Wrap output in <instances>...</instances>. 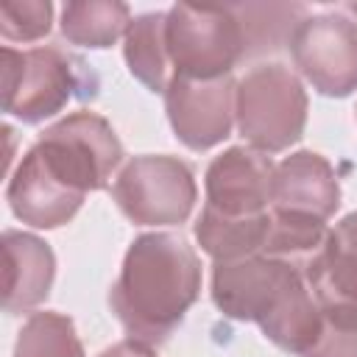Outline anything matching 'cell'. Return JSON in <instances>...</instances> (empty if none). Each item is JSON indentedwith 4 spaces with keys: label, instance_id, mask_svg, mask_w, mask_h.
Masks as SVG:
<instances>
[{
    "label": "cell",
    "instance_id": "2e32d148",
    "mask_svg": "<svg viewBox=\"0 0 357 357\" xmlns=\"http://www.w3.org/2000/svg\"><path fill=\"white\" fill-rule=\"evenodd\" d=\"M165 28H167V11H151V14L134 17L123 36V56H126L128 73L145 89L162 92V95L173 78Z\"/></svg>",
    "mask_w": 357,
    "mask_h": 357
},
{
    "label": "cell",
    "instance_id": "7c38bea8",
    "mask_svg": "<svg viewBox=\"0 0 357 357\" xmlns=\"http://www.w3.org/2000/svg\"><path fill=\"white\" fill-rule=\"evenodd\" d=\"M340 206V184L332 165L315 151H296L273 165L271 209L329 220Z\"/></svg>",
    "mask_w": 357,
    "mask_h": 357
},
{
    "label": "cell",
    "instance_id": "30bf717a",
    "mask_svg": "<svg viewBox=\"0 0 357 357\" xmlns=\"http://www.w3.org/2000/svg\"><path fill=\"white\" fill-rule=\"evenodd\" d=\"M304 279L326 321L357 324V212L326 231L321 248L304 262Z\"/></svg>",
    "mask_w": 357,
    "mask_h": 357
},
{
    "label": "cell",
    "instance_id": "5bb4252c",
    "mask_svg": "<svg viewBox=\"0 0 357 357\" xmlns=\"http://www.w3.org/2000/svg\"><path fill=\"white\" fill-rule=\"evenodd\" d=\"M86 195L67 190L59 184L36 159L31 151L20 159L17 170L8 178L6 201L17 220L33 226V229H59L75 218Z\"/></svg>",
    "mask_w": 357,
    "mask_h": 357
},
{
    "label": "cell",
    "instance_id": "ac0fdd59",
    "mask_svg": "<svg viewBox=\"0 0 357 357\" xmlns=\"http://www.w3.org/2000/svg\"><path fill=\"white\" fill-rule=\"evenodd\" d=\"M234 11L245 33V61L290 47L296 28L310 17L298 3H237Z\"/></svg>",
    "mask_w": 357,
    "mask_h": 357
},
{
    "label": "cell",
    "instance_id": "603a6c76",
    "mask_svg": "<svg viewBox=\"0 0 357 357\" xmlns=\"http://www.w3.org/2000/svg\"><path fill=\"white\" fill-rule=\"evenodd\" d=\"M349 14H354V17H357V3H349Z\"/></svg>",
    "mask_w": 357,
    "mask_h": 357
},
{
    "label": "cell",
    "instance_id": "52a82bcc",
    "mask_svg": "<svg viewBox=\"0 0 357 357\" xmlns=\"http://www.w3.org/2000/svg\"><path fill=\"white\" fill-rule=\"evenodd\" d=\"M112 198L137 226H178L190 218L198 198L195 173L178 156H134L114 176Z\"/></svg>",
    "mask_w": 357,
    "mask_h": 357
},
{
    "label": "cell",
    "instance_id": "3957f363",
    "mask_svg": "<svg viewBox=\"0 0 357 357\" xmlns=\"http://www.w3.org/2000/svg\"><path fill=\"white\" fill-rule=\"evenodd\" d=\"M98 73L61 47H3V112L36 126L59 114L70 100L98 95Z\"/></svg>",
    "mask_w": 357,
    "mask_h": 357
},
{
    "label": "cell",
    "instance_id": "9a60e30c",
    "mask_svg": "<svg viewBox=\"0 0 357 357\" xmlns=\"http://www.w3.org/2000/svg\"><path fill=\"white\" fill-rule=\"evenodd\" d=\"M268 231H271V209L251 218H226L204 206L195 220V240L201 251L209 254L215 262L262 254L268 243Z\"/></svg>",
    "mask_w": 357,
    "mask_h": 357
},
{
    "label": "cell",
    "instance_id": "ba28073f",
    "mask_svg": "<svg viewBox=\"0 0 357 357\" xmlns=\"http://www.w3.org/2000/svg\"><path fill=\"white\" fill-rule=\"evenodd\" d=\"M290 56L298 75L326 98H346L357 89V22L326 11L307 17L293 39Z\"/></svg>",
    "mask_w": 357,
    "mask_h": 357
},
{
    "label": "cell",
    "instance_id": "e0dca14e",
    "mask_svg": "<svg viewBox=\"0 0 357 357\" xmlns=\"http://www.w3.org/2000/svg\"><path fill=\"white\" fill-rule=\"evenodd\" d=\"M131 25V11L126 3L117 0H86V3H67L61 8V36L70 45L103 50L112 47L120 36H126Z\"/></svg>",
    "mask_w": 357,
    "mask_h": 357
},
{
    "label": "cell",
    "instance_id": "7402d4cb",
    "mask_svg": "<svg viewBox=\"0 0 357 357\" xmlns=\"http://www.w3.org/2000/svg\"><path fill=\"white\" fill-rule=\"evenodd\" d=\"M98 357H156L151 346H142L137 340H120L109 349H103Z\"/></svg>",
    "mask_w": 357,
    "mask_h": 357
},
{
    "label": "cell",
    "instance_id": "ffe728a7",
    "mask_svg": "<svg viewBox=\"0 0 357 357\" xmlns=\"http://www.w3.org/2000/svg\"><path fill=\"white\" fill-rule=\"evenodd\" d=\"M53 25V6L47 0H22L0 6V33L6 42L42 39Z\"/></svg>",
    "mask_w": 357,
    "mask_h": 357
},
{
    "label": "cell",
    "instance_id": "4fadbf2b",
    "mask_svg": "<svg viewBox=\"0 0 357 357\" xmlns=\"http://www.w3.org/2000/svg\"><path fill=\"white\" fill-rule=\"evenodd\" d=\"M56 257L53 248L28 231H3V310L8 315L31 312L53 287Z\"/></svg>",
    "mask_w": 357,
    "mask_h": 357
},
{
    "label": "cell",
    "instance_id": "5b68a950",
    "mask_svg": "<svg viewBox=\"0 0 357 357\" xmlns=\"http://www.w3.org/2000/svg\"><path fill=\"white\" fill-rule=\"evenodd\" d=\"M28 151L59 184L81 195L103 190L123 162V142L112 123L95 112H73L61 117L47 126Z\"/></svg>",
    "mask_w": 357,
    "mask_h": 357
},
{
    "label": "cell",
    "instance_id": "6da1fadb",
    "mask_svg": "<svg viewBox=\"0 0 357 357\" xmlns=\"http://www.w3.org/2000/svg\"><path fill=\"white\" fill-rule=\"evenodd\" d=\"M198 296L201 259L195 248L181 234L148 231L128 245L109 290V307L128 340L153 349L170 340Z\"/></svg>",
    "mask_w": 357,
    "mask_h": 357
},
{
    "label": "cell",
    "instance_id": "d6986e66",
    "mask_svg": "<svg viewBox=\"0 0 357 357\" xmlns=\"http://www.w3.org/2000/svg\"><path fill=\"white\" fill-rule=\"evenodd\" d=\"M11 357H84L73 318L61 312H33L17 332Z\"/></svg>",
    "mask_w": 357,
    "mask_h": 357
},
{
    "label": "cell",
    "instance_id": "7a4b0ae2",
    "mask_svg": "<svg viewBox=\"0 0 357 357\" xmlns=\"http://www.w3.org/2000/svg\"><path fill=\"white\" fill-rule=\"evenodd\" d=\"M209 293L226 318L257 324L282 351L304 357L321 335L324 312L296 262L265 254L215 262Z\"/></svg>",
    "mask_w": 357,
    "mask_h": 357
},
{
    "label": "cell",
    "instance_id": "44dd1931",
    "mask_svg": "<svg viewBox=\"0 0 357 357\" xmlns=\"http://www.w3.org/2000/svg\"><path fill=\"white\" fill-rule=\"evenodd\" d=\"M304 357H357V324H335L324 318L321 335Z\"/></svg>",
    "mask_w": 357,
    "mask_h": 357
},
{
    "label": "cell",
    "instance_id": "277c9868",
    "mask_svg": "<svg viewBox=\"0 0 357 357\" xmlns=\"http://www.w3.org/2000/svg\"><path fill=\"white\" fill-rule=\"evenodd\" d=\"M234 126L262 153H279L296 145L307 126V89L301 78L279 61L251 67L237 81Z\"/></svg>",
    "mask_w": 357,
    "mask_h": 357
},
{
    "label": "cell",
    "instance_id": "8992f818",
    "mask_svg": "<svg viewBox=\"0 0 357 357\" xmlns=\"http://www.w3.org/2000/svg\"><path fill=\"white\" fill-rule=\"evenodd\" d=\"M165 39L173 75L220 78L245 61V33L234 6L176 3L167 11Z\"/></svg>",
    "mask_w": 357,
    "mask_h": 357
},
{
    "label": "cell",
    "instance_id": "8fae6325",
    "mask_svg": "<svg viewBox=\"0 0 357 357\" xmlns=\"http://www.w3.org/2000/svg\"><path fill=\"white\" fill-rule=\"evenodd\" d=\"M273 162L251 145H231L215 156L204 173L206 204L226 218H251L271 209Z\"/></svg>",
    "mask_w": 357,
    "mask_h": 357
},
{
    "label": "cell",
    "instance_id": "9c48e42d",
    "mask_svg": "<svg viewBox=\"0 0 357 357\" xmlns=\"http://www.w3.org/2000/svg\"><path fill=\"white\" fill-rule=\"evenodd\" d=\"M234 92L237 81L231 75H173L165 89V109L176 139L190 151H209L220 145L234 126Z\"/></svg>",
    "mask_w": 357,
    "mask_h": 357
}]
</instances>
